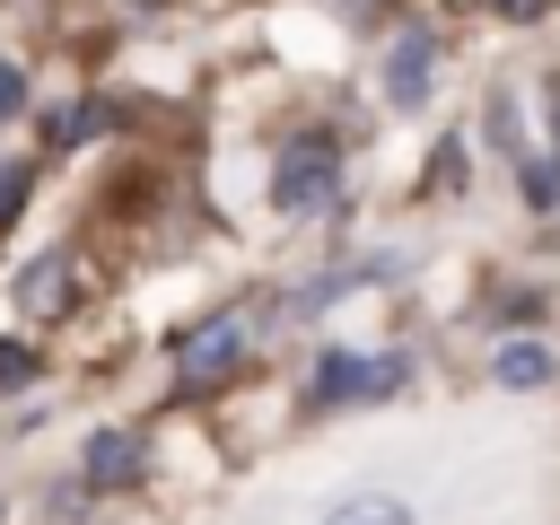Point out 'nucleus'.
Here are the masks:
<instances>
[{
	"mask_svg": "<svg viewBox=\"0 0 560 525\" xmlns=\"http://www.w3.org/2000/svg\"><path fill=\"white\" fill-rule=\"evenodd\" d=\"M402 376H411L402 350H324L306 394L315 402H385V394H402Z\"/></svg>",
	"mask_w": 560,
	"mask_h": 525,
	"instance_id": "f257e3e1",
	"label": "nucleus"
},
{
	"mask_svg": "<svg viewBox=\"0 0 560 525\" xmlns=\"http://www.w3.org/2000/svg\"><path fill=\"white\" fill-rule=\"evenodd\" d=\"M271 201H280V210H332V201H341V158H332L324 131H306V140L280 149V166H271Z\"/></svg>",
	"mask_w": 560,
	"mask_h": 525,
	"instance_id": "f03ea898",
	"label": "nucleus"
},
{
	"mask_svg": "<svg viewBox=\"0 0 560 525\" xmlns=\"http://www.w3.org/2000/svg\"><path fill=\"white\" fill-rule=\"evenodd\" d=\"M236 350H245V324H236V315H219V324H201V332L184 341L175 376H184V385H219V376L236 368Z\"/></svg>",
	"mask_w": 560,
	"mask_h": 525,
	"instance_id": "7ed1b4c3",
	"label": "nucleus"
},
{
	"mask_svg": "<svg viewBox=\"0 0 560 525\" xmlns=\"http://www.w3.org/2000/svg\"><path fill=\"white\" fill-rule=\"evenodd\" d=\"M429 70H438V35H429V26H402L394 52H385V96H394V105H420Z\"/></svg>",
	"mask_w": 560,
	"mask_h": 525,
	"instance_id": "20e7f679",
	"label": "nucleus"
},
{
	"mask_svg": "<svg viewBox=\"0 0 560 525\" xmlns=\"http://www.w3.org/2000/svg\"><path fill=\"white\" fill-rule=\"evenodd\" d=\"M122 481H140V438H122V429L88 438V490H122Z\"/></svg>",
	"mask_w": 560,
	"mask_h": 525,
	"instance_id": "39448f33",
	"label": "nucleus"
},
{
	"mask_svg": "<svg viewBox=\"0 0 560 525\" xmlns=\"http://www.w3.org/2000/svg\"><path fill=\"white\" fill-rule=\"evenodd\" d=\"M61 298H70V254H44V262L18 271V306L26 315H61Z\"/></svg>",
	"mask_w": 560,
	"mask_h": 525,
	"instance_id": "423d86ee",
	"label": "nucleus"
},
{
	"mask_svg": "<svg viewBox=\"0 0 560 525\" xmlns=\"http://www.w3.org/2000/svg\"><path fill=\"white\" fill-rule=\"evenodd\" d=\"M490 376H499V385H516V394H525V385H542V376H551V359H542V350H534V341H508V350H499V359H490Z\"/></svg>",
	"mask_w": 560,
	"mask_h": 525,
	"instance_id": "0eeeda50",
	"label": "nucleus"
},
{
	"mask_svg": "<svg viewBox=\"0 0 560 525\" xmlns=\"http://www.w3.org/2000/svg\"><path fill=\"white\" fill-rule=\"evenodd\" d=\"M324 525H411V508H402V499H385V490H368V499H341Z\"/></svg>",
	"mask_w": 560,
	"mask_h": 525,
	"instance_id": "6e6552de",
	"label": "nucleus"
},
{
	"mask_svg": "<svg viewBox=\"0 0 560 525\" xmlns=\"http://www.w3.org/2000/svg\"><path fill=\"white\" fill-rule=\"evenodd\" d=\"M105 122H114V105H61V114H52V140L70 149V140H96Z\"/></svg>",
	"mask_w": 560,
	"mask_h": 525,
	"instance_id": "1a4fd4ad",
	"label": "nucleus"
},
{
	"mask_svg": "<svg viewBox=\"0 0 560 525\" xmlns=\"http://www.w3.org/2000/svg\"><path fill=\"white\" fill-rule=\"evenodd\" d=\"M26 192H35V166H26V158H18V166H0V228L26 210Z\"/></svg>",
	"mask_w": 560,
	"mask_h": 525,
	"instance_id": "9d476101",
	"label": "nucleus"
},
{
	"mask_svg": "<svg viewBox=\"0 0 560 525\" xmlns=\"http://www.w3.org/2000/svg\"><path fill=\"white\" fill-rule=\"evenodd\" d=\"M0 385H35V350L26 341H0Z\"/></svg>",
	"mask_w": 560,
	"mask_h": 525,
	"instance_id": "9b49d317",
	"label": "nucleus"
},
{
	"mask_svg": "<svg viewBox=\"0 0 560 525\" xmlns=\"http://www.w3.org/2000/svg\"><path fill=\"white\" fill-rule=\"evenodd\" d=\"M18 105H26V70H18V61H0V122H9Z\"/></svg>",
	"mask_w": 560,
	"mask_h": 525,
	"instance_id": "f8f14e48",
	"label": "nucleus"
},
{
	"mask_svg": "<svg viewBox=\"0 0 560 525\" xmlns=\"http://www.w3.org/2000/svg\"><path fill=\"white\" fill-rule=\"evenodd\" d=\"M455 184H464V149L446 140V149H438V192H455Z\"/></svg>",
	"mask_w": 560,
	"mask_h": 525,
	"instance_id": "ddd939ff",
	"label": "nucleus"
},
{
	"mask_svg": "<svg viewBox=\"0 0 560 525\" xmlns=\"http://www.w3.org/2000/svg\"><path fill=\"white\" fill-rule=\"evenodd\" d=\"M542 114H551V149H560V79L542 88Z\"/></svg>",
	"mask_w": 560,
	"mask_h": 525,
	"instance_id": "4468645a",
	"label": "nucleus"
},
{
	"mask_svg": "<svg viewBox=\"0 0 560 525\" xmlns=\"http://www.w3.org/2000/svg\"><path fill=\"white\" fill-rule=\"evenodd\" d=\"M350 9H359V18H376V9H385V0H350Z\"/></svg>",
	"mask_w": 560,
	"mask_h": 525,
	"instance_id": "2eb2a0df",
	"label": "nucleus"
}]
</instances>
